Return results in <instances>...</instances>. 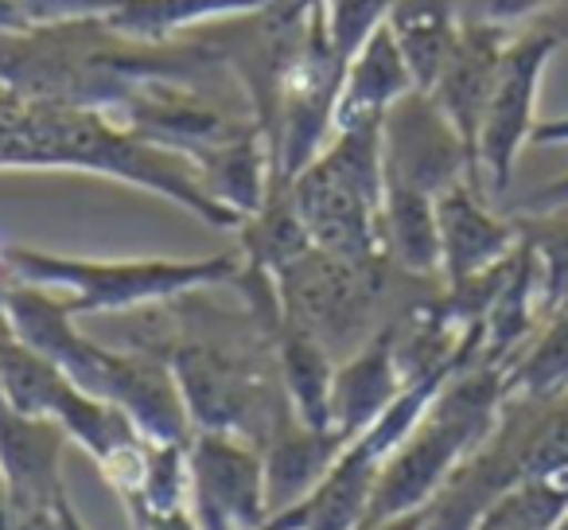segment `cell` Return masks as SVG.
<instances>
[{"label": "cell", "mask_w": 568, "mask_h": 530, "mask_svg": "<svg viewBox=\"0 0 568 530\" xmlns=\"http://www.w3.org/2000/svg\"><path fill=\"white\" fill-rule=\"evenodd\" d=\"M0 168H63L125 180L133 188L156 191L206 227H242V219L203 188V176L183 152L144 141L98 106L28 102L0 94Z\"/></svg>", "instance_id": "obj_1"}, {"label": "cell", "mask_w": 568, "mask_h": 530, "mask_svg": "<svg viewBox=\"0 0 568 530\" xmlns=\"http://www.w3.org/2000/svg\"><path fill=\"white\" fill-rule=\"evenodd\" d=\"M0 312L28 348L51 359L74 387L118 406L149 441L187 444L195 437V421L180 394V382L160 356L141 348H102L74 328L63 297L24 281H9L0 289Z\"/></svg>", "instance_id": "obj_2"}, {"label": "cell", "mask_w": 568, "mask_h": 530, "mask_svg": "<svg viewBox=\"0 0 568 530\" xmlns=\"http://www.w3.org/2000/svg\"><path fill=\"white\" fill-rule=\"evenodd\" d=\"M503 406L506 367L483 363V359L459 367L440 387V394L428 402L417 429L386 460L363 522L397 519V514L433 503L436 491L452 480V472L495 433Z\"/></svg>", "instance_id": "obj_3"}, {"label": "cell", "mask_w": 568, "mask_h": 530, "mask_svg": "<svg viewBox=\"0 0 568 530\" xmlns=\"http://www.w3.org/2000/svg\"><path fill=\"white\" fill-rule=\"evenodd\" d=\"M12 281L40 286L63 297L67 312L98 317V312H129L144 304H172L180 297L203 293L214 286H234L242 273V250L214 258H71L32 246H4Z\"/></svg>", "instance_id": "obj_4"}, {"label": "cell", "mask_w": 568, "mask_h": 530, "mask_svg": "<svg viewBox=\"0 0 568 530\" xmlns=\"http://www.w3.org/2000/svg\"><path fill=\"white\" fill-rule=\"evenodd\" d=\"M312 246L351 261L386 258L382 242V121L335 129L320 157L288 183Z\"/></svg>", "instance_id": "obj_5"}, {"label": "cell", "mask_w": 568, "mask_h": 530, "mask_svg": "<svg viewBox=\"0 0 568 530\" xmlns=\"http://www.w3.org/2000/svg\"><path fill=\"white\" fill-rule=\"evenodd\" d=\"M386 266L394 261H351L320 246L304 250L301 258L273 273L284 324L312 332L320 343H327L332 356L335 348H347L351 356L366 336L378 332V328L371 332V320L386 293Z\"/></svg>", "instance_id": "obj_6"}, {"label": "cell", "mask_w": 568, "mask_h": 530, "mask_svg": "<svg viewBox=\"0 0 568 530\" xmlns=\"http://www.w3.org/2000/svg\"><path fill=\"white\" fill-rule=\"evenodd\" d=\"M560 43L565 40L549 28H529L521 36H510V43H506L495 90H490L487 113H483L479 126V144H475V164L487 176V188L495 196H506L518 152L534 137L545 67L557 56Z\"/></svg>", "instance_id": "obj_7"}, {"label": "cell", "mask_w": 568, "mask_h": 530, "mask_svg": "<svg viewBox=\"0 0 568 530\" xmlns=\"http://www.w3.org/2000/svg\"><path fill=\"white\" fill-rule=\"evenodd\" d=\"M191 468V511L199 530H265V457L261 444L234 433L195 429L187 444Z\"/></svg>", "instance_id": "obj_8"}, {"label": "cell", "mask_w": 568, "mask_h": 530, "mask_svg": "<svg viewBox=\"0 0 568 530\" xmlns=\"http://www.w3.org/2000/svg\"><path fill=\"white\" fill-rule=\"evenodd\" d=\"M382 168L386 183L440 196L456 180H475L471 152L428 90H409L382 121Z\"/></svg>", "instance_id": "obj_9"}, {"label": "cell", "mask_w": 568, "mask_h": 530, "mask_svg": "<svg viewBox=\"0 0 568 530\" xmlns=\"http://www.w3.org/2000/svg\"><path fill=\"white\" fill-rule=\"evenodd\" d=\"M67 433L48 418H32L0 394V476L17 530H55L63 488Z\"/></svg>", "instance_id": "obj_10"}, {"label": "cell", "mask_w": 568, "mask_h": 530, "mask_svg": "<svg viewBox=\"0 0 568 530\" xmlns=\"http://www.w3.org/2000/svg\"><path fill=\"white\" fill-rule=\"evenodd\" d=\"M436 230H440V278L456 289L503 266L521 246V222L503 219L483 203L479 183L456 180L436 196Z\"/></svg>", "instance_id": "obj_11"}, {"label": "cell", "mask_w": 568, "mask_h": 530, "mask_svg": "<svg viewBox=\"0 0 568 530\" xmlns=\"http://www.w3.org/2000/svg\"><path fill=\"white\" fill-rule=\"evenodd\" d=\"M506 43H510V28L487 24V20H479V17L464 20L448 59H444L440 74H436V82L428 87V94L436 98L444 118L464 137L467 152H471V164H475V144H479L483 113H487ZM475 180H479V164H475Z\"/></svg>", "instance_id": "obj_12"}, {"label": "cell", "mask_w": 568, "mask_h": 530, "mask_svg": "<svg viewBox=\"0 0 568 530\" xmlns=\"http://www.w3.org/2000/svg\"><path fill=\"white\" fill-rule=\"evenodd\" d=\"M405 390V371L397 363V324H382L366 336L339 367L332 382V426L347 441H355L363 429L386 413V406Z\"/></svg>", "instance_id": "obj_13"}, {"label": "cell", "mask_w": 568, "mask_h": 530, "mask_svg": "<svg viewBox=\"0 0 568 530\" xmlns=\"http://www.w3.org/2000/svg\"><path fill=\"white\" fill-rule=\"evenodd\" d=\"M409 90H417L409 67L402 59L389 24H378L366 43L355 51V59L343 71V87L335 98L332 133L335 129L366 126V121H386V113L402 102Z\"/></svg>", "instance_id": "obj_14"}, {"label": "cell", "mask_w": 568, "mask_h": 530, "mask_svg": "<svg viewBox=\"0 0 568 530\" xmlns=\"http://www.w3.org/2000/svg\"><path fill=\"white\" fill-rule=\"evenodd\" d=\"M347 437L339 429H312L304 421H296V413L281 421L273 429V437L265 441L261 457H265V496H268V514H281L288 507H296L304 496L316 491V483L327 476V468L335 464Z\"/></svg>", "instance_id": "obj_15"}, {"label": "cell", "mask_w": 568, "mask_h": 530, "mask_svg": "<svg viewBox=\"0 0 568 530\" xmlns=\"http://www.w3.org/2000/svg\"><path fill=\"white\" fill-rule=\"evenodd\" d=\"M276 351V371H281V387L288 398V410L296 421L312 429H335L332 426V382H335V356L327 343H320L304 328L284 324L273 332Z\"/></svg>", "instance_id": "obj_16"}, {"label": "cell", "mask_w": 568, "mask_h": 530, "mask_svg": "<svg viewBox=\"0 0 568 530\" xmlns=\"http://www.w3.org/2000/svg\"><path fill=\"white\" fill-rule=\"evenodd\" d=\"M382 242L386 258L409 278H440V230L436 196L405 183H386L382 196Z\"/></svg>", "instance_id": "obj_17"}, {"label": "cell", "mask_w": 568, "mask_h": 530, "mask_svg": "<svg viewBox=\"0 0 568 530\" xmlns=\"http://www.w3.org/2000/svg\"><path fill=\"white\" fill-rule=\"evenodd\" d=\"M276 0H125L105 28L125 40L141 43H168L180 40L187 28H203L214 20H234L245 12L268 9Z\"/></svg>", "instance_id": "obj_18"}, {"label": "cell", "mask_w": 568, "mask_h": 530, "mask_svg": "<svg viewBox=\"0 0 568 530\" xmlns=\"http://www.w3.org/2000/svg\"><path fill=\"white\" fill-rule=\"evenodd\" d=\"M386 24L402 48V59L417 90H428L448 59L452 43H456L459 24H464L456 17V4L452 0H394Z\"/></svg>", "instance_id": "obj_19"}, {"label": "cell", "mask_w": 568, "mask_h": 530, "mask_svg": "<svg viewBox=\"0 0 568 530\" xmlns=\"http://www.w3.org/2000/svg\"><path fill=\"white\" fill-rule=\"evenodd\" d=\"M237 250H242L245 266L265 273L284 270L288 261H296L304 250H312L308 227H304L301 211H296L288 183H273L265 203L253 214H245L242 227H237Z\"/></svg>", "instance_id": "obj_20"}, {"label": "cell", "mask_w": 568, "mask_h": 530, "mask_svg": "<svg viewBox=\"0 0 568 530\" xmlns=\"http://www.w3.org/2000/svg\"><path fill=\"white\" fill-rule=\"evenodd\" d=\"M560 390H568V309L545 320L541 336L506 367V398L549 402Z\"/></svg>", "instance_id": "obj_21"}, {"label": "cell", "mask_w": 568, "mask_h": 530, "mask_svg": "<svg viewBox=\"0 0 568 530\" xmlns=\"http://www.w3.org/2000/svg\"><path fill=\"white\" fill-rule=\"evenodd\" d=\"M518 222L541 266V317L549 320L568 309V207L549 214H518Z\"/></svg>", "instance_id": "obj_22"}, {"label": "cell", "mask_w": 568, "mask_h": 530, "mask_svg": "<svg viewBox=\"0 0 568 530\" xmlns=\"http://www.w3.org/2000/svg\"><path fill=\"white\" fill-rule=\"evenodd\" d=\"M136 530H199V519L191 511V503L168 507V511H136L133 514Z\"/></svg>", "instance_id": "obj_23"}, {"label": "cell", "mask_w": 568, "mask_h": 530, "mask_svg": "<svg viewBox=\"0 0 568 530\" xmlns=\"http://www.w3.org/2000/svg\"><path fill=\"white\" fill-rule=\"evenodd\" d=\"M560 207H568V176H560V180L529 191L514 214H549V211H560Z\"/></svg>", "instance_id": "obj_24"}, {"label": "cell", "mask_w": 568, "mask_h": 530, "mask_svg": "<svg viewBox=\"0 0 568 530\" xmlns=\"http://www.w3.org/2000/svg\"><path fill=\"white\" fill-rule=\"evenodd\" d=\"M529 144H568V113H565V118L537 121Z\"/></svg>", "instance_id": "obj_25"}, {"label": "cell", "mask_w": 568, "mask_h": 530, "mask_svg": "<svg viewBox=\"0 0 568 530\" xmlns=\"http://www.w3.org/2000/svg\"><path fill=\"white\" fill-rule=\"evenodd\" d=\"M425 519H428V507H420V511L397 514V519H382V522H363V527H355V530H425Z\"/></svg>", "instance_id": "obj_26"}, {"label": "cell", "mask_w": 568, "mask_h": 530, "mask_svg": "<svg viewBox=\"0 0 568 530\" xmlns=\"http://www.w3.org/2000/svg\"><path fill=\"white\" fill-rule=\"evenodd\" d=\"M0 530H17V527H12V514H9V503H0Z\"/></svg>", "instance_id": "obj_27"}, {"label": "cell", "mask_w": 568, "mask_h": 530, "mask_svg": "<svg viewBox=\"0 0 568 530\" xmlns=\"http://www.w3.org/2000/svg\"><path fill=\"white\" fill-rule=\"evenodd\" d=\"M557 530H568V514H565V519L557 522Z\"/></svg>", "instance_id": "obj_28"}, {"label": "cell", "mask_w": 568, "mask_h": 530, "mask_svg": "<svg viewBox=\"0 0 568 530\" xmlns=\"http://www.w3.org/2000/svg\"><path fill=\"white\" fill-rule=\"evenodd\" d=\"M265 530H273V527H265Z\"/></svg>", "instance_id": "obj_29"}]
</instances>
